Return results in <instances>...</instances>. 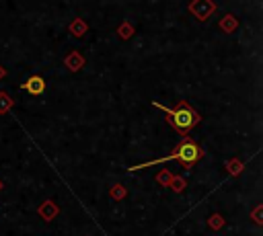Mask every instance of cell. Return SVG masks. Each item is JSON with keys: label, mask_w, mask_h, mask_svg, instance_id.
Returning a JSON list of instances; mask_svg holds the SVG:
<instances>
[{"label": "cell", "mask_w": 263, "mask_h": 236, "mask_svg": "<svg viewBox=\"0 0 263 236\" xmlns=\"http://www.w3.org/2000/svg\"><path fill=\"white\" fill-rule=\"evenodd\" d=\"M154 107L164 111L168 115V119H171V125L181 133H187L189 129H193L195 123H199V113L195 109H191L187 103H181L177 109H168V107H164L160 103H154Z\"/></svg>", "instance_id": "1"}, {"label": "cell", "mask_w": 263, "mask_h": 236, "mask_svg": "<svg viewBox=\"0 0 263 236\" xmlns=\"http://www.w3.org/2000/svg\"><path fill=\"white\" fill-rule=\"evenodd\" d=\"M201 158V150L191 142V140H183L181 144H179V148L171 154V156H166V158H158V160H152V162H144V164H138V166H132L129 170H140V168H144V166H148V164H156V162H164V160H179L181 164H193V162H197Z\"/></svg>", "instance_id": "2"}, {"label": "cell", "mask_w": 263, "mask_h": 236, "mask_svg": "<svg viewBox=\"0 0 263 236\" xmlns=\"http://www.w3.org/2000/svg\"><path fill=\"white\" fill-rule=\"evenodd\" d=\"M21 88H23L25 92H29V94H41V92L45 90V80H43V76L33 74V76H29V78L21 84Z\"/></svg>", "instance_id": "3"}]
</instances>
